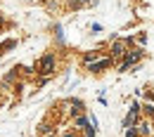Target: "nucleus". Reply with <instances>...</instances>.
<instances>
[{
  "label": "nucleus",
  "mask_w": 154,
  "mask_h": 137,
  "mask_svg": "<svg viewBox=\"0 0 154 137\" xmlns=\"http://www.w3.org/2000/svg\"><path fill=\"white\" fill-rule=\"evenodd\" d=\"M140 57H142V52H140V50H135V52H128V55H126V59L121 61V71H126V69H128L131 64H135V61H137Z\"/></svg>",
  "instance_id": "nucleus-1"
},
{
  "label": "nucleus",
  "mask_w": 154,
  "mask_h": 137,
  "mask_svg": "<svg viewBox=\"0 0 154 137\" xmlns=\"http://www.w3.org/2000/svg\"><path fill=\"white\" fill-rule=\"evenodd\" d=\"M137 111H140V106H137V104H133V106H131V111H128V116H126V121H123V125H126V128L135 125V118H137Z\"/></svg>",
  "instance_id": "nucleus-2"
},
{
  "label": "nucleus",
  "mask_w": 154,
  "mask_h": 137,
  "mask_svg": "<svg viewBox=\"0 0 154 137\" xmlns=\"http://www.w3.org/2000/svg\"><path fill=\"white\" fill-rule=\"evenodd\" d=\"M52 66H55V57H43V61H40V71L43 73H50Z\"/></svg>",
  "instance_id": "nucleus-3"
},
{
  "label": "nucleus",
  "mask_w": 154,
  "mask_h": 137,
  "mask_svg": "<svg viewBox=\"0 0 154 137\" xmlns=\"http://www.w3.org/2000/svg\"><path fill=\"white\" fill-rule=\"evenodd\" d=\"M112 64V59H102V61H95L93 66H90V71H102V69H107Z\"/></svg>",
  "instance_id": "nucleus-4"
},
{
  "label": "nucleus",
  "mask_w": 154,
  "mask_h": 137,
  "mask_svg": "<svg viewBox=\"0 0 154 137\" xmlns=\"http://www.w3.org/2000/svg\"><path fill=\"white\" fill-rule=\"evenodd\" d=\"M123 52H126V45H123L121 40H116L114 47H112V55H114V57H119V55H123Z\"/></svg>",
  "instance_id": "nucleus-5"
},
{
  "label": "nucleus",
  "mask_w": 154,
  "mask_h": 137,
  "mask_svg": "<svg viewBox=\"0 0 154 137\" xmlns=\"http://www.w3.org/2000/svg\"><path fill=\"white\" fill-rule=\"evenodd\" d=\"M76 125H78V128H88V125H90V121L81 116V118H76Z\"/></svg>",
  "instance_id": "nucleus-6"
},
{
  "label": "nucleus",
  "mask_w": 154,
  "mask_h": 137,
  "mask_svg": "<svg viewBox=\"0 0 154 137\" xmlns=\"http://www.w3.org/2000/svg\"><path fill=\"white\" fill-rule=\"evenodd\" d=\"M126 137H137V130H135V128H128V130H126Z\"/></svg>",
  "instance_id": "nucleus-7"
},
{
  "label": "nucleus",
  "mask_w": 154,
  "mask_h": 137,
  "mask_svg": "<svg viewBox=\"0 0 154 137\" xmlns=\"http://www.w3.org/2000/svg\"><path fill=\"white\" fill-rule=\"evenodd\" d=\"M64 137H74V135H71V133H69V135H64Z\"/></svg>",
  "instance_id": "nucleus-8"
},
{
  "label": "nucleus",
  "mask_w": 154,
  "mask_h": 137,
  "mask_svg": "<svg viewBox=\"0 0 154 137\" xmlns=\"http://www.w3.org/2000/svg\"><path fill=\"white\" fill-rule=\"evenodd\" d=\"M48 137H50V135H48Z\"/></svg>",
  "instance_id": "nucleus-9"
}]
</instances>
